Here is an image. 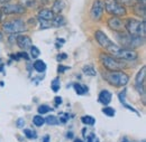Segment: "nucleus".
I'll use <instances>...</instances> for the list:
<instances>
[{
  "label": "nucleus",
  "mask_w": 146,
  "mask_h": 142,
  "mask_svg": "<svg viewBox=\"0 0 146 142\" xmlns=\"http://www.w3.org/2000/svg\"><path fill=\"white\" fill-rule=\"evenodd\" d=\"M116 40L119 43L120 47L129 48V49H135L144 46L145 44V37H139V36H133L126 32H120V33H113Z\"/></svg>",
  "instance_id": "nucleus-1"
},
{
  "label": "nucleus",
  "mask_w": 146,
  "mask_h": 142,
  "mask_svg": "<svg viewBox=\"0 0 146 142\" xmlns=\"http://www.w3.org/2000/svg\"><path fill=\"white\" fill-rule=\"evenodd\" d=\"M102 77L113 87H124L129 82V76L123 71H105Z\"/></svg>",
  "instance_id": "nucleus-2"
},
{
  "label": "nucleus",
  "mask_w": 146,
  "mask_h": 142,
  "mask_svg": "<svg viewBox=\"0 0 146 142\" xmlns=\"http://www.w3.org/2000/svg\"><path fill=\"white\" fill-rule=\"evenodd\" d=\"M107 53L118 58V59H121V60H127V62H133L135 59L138 58V54L135 49H129V48H124V47H120L119 45L117 44H111L109 47L106 49Z\"/></svg>",
  "instance_id": "nucleus-3"
},
{
  "label": "nucleus",
  "mask_w": 146,
  "mask_h": 142,
  "mask_svg": "<svg viewBox=\"0 0 146 142\" xmlns=\"http://www.w3.org/2000/svg\"><path fill=\"white\" fill-rule=\"evenodd\" d=\"M99 59H100V63L102 64V66L107 71H123V70L128 67V65H126L125 60L118 59V58L111 56L109 54H100Z\"/></svg>",
  "instance_id": "nucleus-4"
},
{
  "label": "nucleus",
  "mask_w": 146,
  "mask_h": 142,
  "mask_svg": "<svg viewBox=\"0 0 146 142\" xmlns=\"http://www.w3.org/2000/svg\"><path fill=\"white\" fill-rule=\"evenodd\" d=\"M125 32L133 36H139L145 37L146 36V21L137 20L134 18H128L125 21Z\"/></svg>",
  "instance_id": "nucleus-5"
},
{
  "label": "nucleus",
  "mask_w": 146,
  "mask_h": 142,
  "mask_svg": "<svg viewBox=\"0 0 146 142\" xmlns=\"http://www.w3.org/2000/svg\"><path fill=\"white\" fill-rule=\"evenodd\" d=\"M28 28H27V25L24 20L21 19H14V20H10V21H6L2 24V30L7 34H11V35H15V34H19V33H24L26 32Z\"/></svg>",
  "instance_id": "nucleus-6"
},
{
  "label": "nucleus",
  "mask_w": 146,
  "mask_h": 142,
  "mask_svg": "<svg viewBox=\"0 0 146 142\" xmlns=\"http://www.w3.org/2000/svg\"><path fill=\"white\" fill-rule=\"evenodd\" d=\"M105 10L115 17H125L127 15V9L121 3L117 2L116 0H104Z\"/></svg>",
  "instance_id": "nucleus-7"
},
{
  "label": "nucleus",
  "mask_w": 146,
  "mask_h": 142,
  "mask_svg": "<svg viewBox=\"0 0 146 142\" xmlns=\"http://www.w3.org/2000/svg\"><path fill=\"white\" fill-rule=\"evenodd\" d=\"M0 10L5 15H23L26 12V8L20 3H6Z\"/></svg>",
  "instance_id": "nucleus-8"
},
{
  "label": "nucleus",
  "mask_w": 146,
  "mask_h": 142,
  "mask_svg": "<svg viewBox=\"0 0 146 142\" xmlns=\"http://www.w3.org/2000/svg\"><path fill=\"white\" fill-rule=\"evenodd\" d=\"M105 12V6L104 0H94L92 3L91 10H90V17L94 21H99Z\"/></svg>",
  "instance_id": "nucleus-9"
},
{
  "label": "nucleus",
  "mask_w": 146,
  "mask_h": 142,
  "mask_svg": "<svg viewBox=\"0 0 146 142\" xmlns=\"http://www.w3.org/2000/svg\"><path fill=\"white\" fill-rule=\"evenodd\" d=\"M145 76L146 67L143 66L135 77V87L137 89V92L142 95H145Z\"/></svg>",
  "instance_id": "nucleus-10"
},
{
  "label": "nucleus",
  "mask_w": 146,
  "mask_h": 142,
  "mask_svg": "<svg viewBox=\"0 0 146 142\" xmlns=\"http://www.w3.org/2000/svg\"><path fill=\"white\" fill-rule=\"evenodd\" d=\"M107 25H108V28L111 29L113 33L125 32V21H123V19L120 17L111 16L107 21Z\"/></svg>",
  "instance_id": "nucleus-11"
},
{
  "label": "nucleus",
  "mask_w": 146,
  "mask_h": 142,
  "mask_svg": "<svg viewBox=\"0 0 146 142\" xmlns=\"http://www.w3.org/2000/svg\"><path fill=\"white\" fill-rule=\"evenodd\" d=\"M94 39L97 40V43H98L104 49H107L111 44H113V41H112L102 30H96V33H94Z\"/></svg>",
  "instance_id": "nucleus-12"
},
{
  "label": "nucleus",
  "mask_w": 146,
  "mask_h": 142,
  "mask_svg": "<svg viewBox=\"0 0 146 142\" xmlns=\"http://www.w3.org/2000/svg\"><path fill=\"white\" fill-rule=\"evenodd\" d=\"M16 44L19 48H21L23 51H27L32 47L33 41L31 39V37L27 35H19L16 36Z\"/></svg>",
  "instance_id": "nucleus-13"
},
{
  "label": "nucleus",
  "mask_w": 146,
  "mask_h": 142,
  "mask_svg": "<svg viewBox=\"0 0 146 142\" xmlns=\"http://www.w3.org/2000/svg\"><path fill=\"white\" fill-rule=\"evenodd\" d=\"M54 16H55L54 12H53L51 9H48V8H43V9H40V10L38 11V14H37L38 20L42 21V22H51V21L53 20Z\"/></svg>",
  "instance_id": "nucleus-14"
},
{
  "label": "nucleus",
  "mask_w": 146,
  "mask_h": 142,
  "mask_svg": "<svg viewBox=\"0 0 146 142\" xmlns=\"http://www.w3.org/2000/svg\"><path fill=\"white\" fill-rule=\"evenodd\" d=\"M133 11L136 16H138L142 19H145L146 17V8L144 3H139V2H136L133 5Z\"/></svg>",
  "instance_id": "nucleus-15"
},
{
  "label": "nucleus",
  "mask_w": 146,
  "mask_h": 142,
  "mask_svg": "<svg viewBox=\"0 0 146 142\" xmlns=\"http://www.w3.org/2000/svg\"><path fill=\"white\" fill-rule=\"evenodd\" d=\"M111 99H112V94L110 93L108 89H102L98 96V100L101 104L104 105H108L110 102H111Z\"/></svg>",
  "instance_id": "nucleus-16"
},
{
  "label": "nucleus",
  "mask_w": 146,
  "mask_h": 142,
  "mask_svg": "<svg viewBox=\"0 0 146 142\" xmlns=\"http://www.w3.org/2000/svg\"><path fill=\"white\" fill-rule=\"evenodd\" d=\"M64 7H65V2L63 0H54L52 6V11L54 12V15H60L64 9Z\"/></svg>",
  "instance_id": "nucleus-17"
},
{
  "label": "nucleus",
  "mask_w": 146,
  "mask_h": 142,
  "mask_svg": "<svg viewBox=\"0 0 146 142\" xmlns=\"http://www.w3.org/2000/svg\"><path fill=\"white\" fill-rule=\"evenodd\" d=\"M51 25L53 27H61V26L65 25V19H64L63 16H61V15H55L53 20L51 21Z\"/></svg>",
  "instance_id": "nucleus-18"
},
{
  "label": "nucleus",
  "mask_w": 146,
  "mask_h": 142,
  "mask_svg": "<svg viewBox=\"0 0 146 142\" xmlns=\"http://www.w3.org/2000/svg\"><path fill=\"white\" fill-rule=\"evenodd\" d=\"M73 87L75 89L76 94H79V95H84V94L88 93V87H87L86 85L80 84V83H75V84L73 85Z\"/></svg>",
  "instance_id": "nucleus-19"
},
{
  "label": "nucleus",
  "mask_w": 146,
  "mask_h": 142,
  "mask_svg": "<svg viewBox=\"0 0 146 142\" xmlns=\"http://www.w3.org/2000/svg\"><path fill=\"white\" fill-rule=\"evenodd\" d=\"M34 68H35V71L39 72V73H43V72H45V70H46V64H45L44 60L37 59L36 62L34 63Z\"/></svg>",
  "instance_id": "nucleus-20"
},
{
  "label": "nucleus",
  "mask_w": 146,
  "mask_h": 142,
  "mask_svg": "<svg viewBox=\"0 0 146 142\" xmlns=\"http://www.w3.org/2000/svg\"><path fill=\"white\" fill-rule=\"evenodd\" d=\"M81 121H82L83 124H86V125H94V123H96L94 118L91 116V115H83V116L81 118Z\"/></svg>",
  "instance_id": "nucleus-21"
},
{
  "label": "nucleus",
  "mask_w": 146,
  "mask_h": 142,
  "mask_svg": "<svg viewBox=\"0 0 146 142\" xmlns=\"http://www.w3.org/2000/svg\"><path fill=\"white\" fill-rule=\"evenodd\" d=\"M82 71H83V73H84L86 75H88V76H96V75H97V72H96L94 67H93L92 65H87V66H84V67L82 68Z\"/></svg>",
  "instance_id": "nucleus-22"
},
{
  "label": "nucleus",
  "mask_w": 146,
  "mask_h": 142,
  "mask_svg": "<svg viewBox=\"0 0 146 142\" xmlns=\"http://www.w3.org/2000/svg\"><path fill=\"white\" fill-rule=\"evenodd\" d=\"M33 123L35 126H43V124L45 123V119L40 115V114H38V115H35L34 118H33Z\"/></svg>",
  "instance_id": "nucleus-23"
},
{
  "label": "nucleus",
  "mask_w": 146,
  "mask_h": 142,
  "mask_svg": "<svg viewBox=\"0 0 146 142\" xmlns=\"http://www.w3.org/2000/svg\"><path fill=\"white\" fill-rule=\"evenodd\" d=\"M45 123H47L48 125H57L60 124V120L55 115H48L45 119Z\"/></svg>",
  "instance_id": "nucleus-24"
},
{
  "label": "nucleus",
  "mask_w": 146,
  "mask_h": 142,
  "mask_svg": "<svg viewBox=\"0 0 146 142\" xmlns=\"http://www.w3.org/2000/svg\"><path fill=\"white\" fill-rule=\"evenodd\" d=\"M50 111H52V108L48 106V105H45V104L39 105L38 108H37V112H38V114H40V115H43V114H45V113H48Z\"/></svg>",
  "instance_id": "nucleus-25"
},
{
  "label": "nucleus",
  "mask_w": 146,
  "mask_h": 142,
  "mask_svg": "<svg viewBox=\"0 0 146 142\" xmlns=\"http://www.w3.org/2000/svg\"><path fill=\"white\" fill-rule=\"evenodd\" d=\"M61 87V83H60V80L56 77L53 80V82L51 83V89H53V92H57Z\"/></svg>",
  "instance_id": "nucleus-26"
},
{
  "label": "nucleus",
  "mask_w": 146,
  "mask_h": 142,
  "mask_svg": "<svg viewBox=\"0 0 146 142\" xmlns=\"http://www.w3.org/2000/svg\"><path fill=\"white\" fill-rule=\"evenodd\" d=\"M102 113H104V114H106V115H107V116H109V118L113 116V115L116 114L115 110H113L112 107H109V106L104 107V108H102Z\"/></svg>",
  "instance_id": "nucleus-27"
},
{
  "label": "nucleus",
  "mask_w": 146,
  "mask_h": 142,
  "mask_svg": "<svg viewBox=\"0 0 146 142\" xmlns=\"http://www.w3.org/2000/svg\"><path fill=\"white\" fill-rule=\"evenodd\" d=\"M24 134L26 135L27 139H35L36 138V133L34 131H32L31 129H24Z\"/></svg>",
  "instance_id": "nucleus-28"
},
{
  "label": "nucleus",
  "mask_w": 146,
  "mask_h": 142,
  "mask_svg": "<svg viewBox=\"0 0 146 142\" xmlns=\"http://www.w3.org/2000/svg\"><path fill=\"white\" fill-rule=\"evenodd\" d=\"M29 49H31V56H32L33 58H36V57H38V56H39L40 52H39V49L37 48L36 46L32 45V47H31Z\"/></svg>",
  "instance_id": "nucleus-29"
},
{
  "label": "nucleus",
  "mask_w": 146,
  "mask_h": 142,
  "mask_svg": "<svg viewBox=\"0 0 146 142\" xmlns=\"http://www.w3.org/2000/svg\"><path fill=\"white\" fill-rule=\"evenodd\" d=\"M116 1L119 2V3H121L123 6H133L135 3L134 0H116Z\"/></svg>",
  "instance_id": "nucleus-30"
},
{
  "label": "nucleus",
  "mask_w": 146,
  "mask_h": 142,
  "mask_svg": "<svg viewBox=\"0 0 146 142\" xmlns=\"http://www.w3.org/2000/svg\"><path fill=\"white\" fill-rule=\"evenodd\" d=\"M16 125H17V128H19V129L24 128V125H25V120H24L23 118L17 119V121H16Z\"/></svg>",
  "instance_id": "nucleus-31"
},
{
  "label": "nucleus",
  "mask_w": 146,
  "mask_h": 142,
  "mask_svg": "<svg viewBox=\"0 0 146 142\" xmlns=\"http://www.w3.org/2000/svg\"><path fill=\"white\" fill-rule=\"evenodd\" d=\"M88 142H99V139L96 137L94 133H91V134L88 137Z\"/></svg>",
  "instance_id": "nucleus-32"
},
{
  "label": "nucleus",
  "mask_w": 146,
  "mask_h": 142,
  "mask_svg": "<svg viewBox=\"0 0 146 142\" xmlns=\"http://www.w3.org/2000/svg\"><path fill=\"white\" fill-rule=\"evenodd\" d=\"M17 56H18V58H25V59H29V56H27V54L25 53V52H20V53L16 54Z\"/></svg>",
  "instance_id": "nucleus-33"
},
{
  "label": "nucleus",
  "mask_w": 146,
  "mask_h": 142,
  "mask_svg": "<svg viewBox=\"0 0 146 142\" xmlns=\"http://www.w3.org/2000/svg\"><path fill=\"white\" fill-rule=\"evenodd\" d=\"M70 67H68V66H63V65H60L58 67H57V72L58 73H64L65 71H68Z\"/></svg>",
  "instance_id": "nucleus-34"
},
{
  "label": "nucleus",
  "mask_w": 146,
  "mask_h": 142,
  "mask_svg": "<svg viewBox=\"0 0 146 142\" xmlns=\"http://www.w3.org/2000/svg\"><path fill=\"white\" fill-rule=\"evenodd\" d=\"M66 58H68V55H66V54H64V53L60 54V55L56 57V59H57L58 62H61V60H63V59H66Z\"/></svg>",
  "instance_id": "nucleus-35"
},
{
  "label": "nucleus",
  "mask_w": 146,
  "mask_h": 142,
  "mask_svg": "<svg viewBox=\"0 0 146 142\" xmlns=\"http://www.w3.org/2000/svg\"><path fill=\"white\" fill-rule=\"evenodd\" d=\"M40 2H42L43 5H51V3L54 2V0H40Z\"/></svg>",
  "instance_id": "nucleus-36"
},
{
  "label": "nucleus",
  "mask_w": 146,
  "mask_h": 142,
  "mask_svg": "<svg viewBox=\"0 0 146 142\" xmlns=\"http://www.w3.org/2000/svg\"><path fill=\"white\" fill-rule=\"evenodd\" d=\"M61 103H62V99H61L60 96H56V97H55V104L58 105V104H61Z\"/></svg>",
  "instance_id": "nucleus-37"
},
{
  "label": "nucleus",
  "mask_w": 146,
  "mask_h": 142,
  "mask_svg": "<svg viewBox=\"0 0 146 142\" xmlns=\"http://www.w3.org/2000/svg\"><path fill=\"white\" fill-rule=\"evenodd\" d=\"M43 142H50V135H45L43 138Z\"/></svg>",
  "instance_id": "nucleus-38"
},
{
  "label": "nucleus",
  "mask_w": 146,
  "mask_h": 142,
  "mask_svg": "<svg viewBox=\"0 0 146 142\" xmlns=\"http://www.w3.org/2000/svg\"><path fill=\"white\" fill-rule=\"evenodd\" d=\"M66 138H68V139H72V138H73V132H68Z\"/></svg>",
  "instance_id": "nucleus-39"
},
{
  "label": "nucleus",
  "mask_w": 146,
  "mask_h": 142,
  "mask_svg": "<svg viewBox=\"0 0 146 142\" xmlns=\"http://www.w3.org/2000/svg\"><path fill=\"white\" fill-rule=\"evenodd\" d=\"M135 2H139V3H144L145 5L146 3V0H134Z\"/></svg>",
  "instance_id": "nucleus-40"
},
{
  "label": "nucleus",
  "mask_w": 146,
  "mask_h": 142,
  "mask_svg": "<svg viewBox=\"0 0 146 142\" xmlns=\"http://www.w3.org/2000/svg\"><path fill=\"white\" fill-rule=\"evenodd\" d=\"M121 142H131V141H129V140H128L127 138H124V139L121 140Z\"/></svg>",
  "instance_id": "nucleus-41"
},
{
  "label": "nucleus",
  "mask_w": 146,
  "mask_h": 142,
  "mask_svg": "<svg viewBox=\"0 0 146 142\" xmlns=\"http://www.w3.org/2000/svg\"><path fill=\"white\" fill-rule=\"evenodd\" d=\"M1 21H2V12H1V10H0V24H1Z\"/></svg>",
  "instance_id": "nucleus-42"
},
{
  "label": "nucleus",
  "mask_w": 146,
  "mask_h": 142,
  "mask_svg": "<svg viewBox=\"0 0 146 142\" xmlns=\"http://www.w3.org/2000/svg\"><path fill=\"white\" fill-rule=\"evenodd\" d=\"M8 1H9V0H0L1 3H3V2H8Z\"/></svg>",
  "instance_id": "nucleus-43"
},
{
  "label": "nucleus",
  "mask_w": 146,
  "mask_h": 142,
  "mask_svg": "<svg viewBox=\"0 0 146 142\" xmlns=\"http://www.w3.org/2000/svg\"><path fill=\"white\" fill-rule=\"evenodd\" d=\"M74 142H83V141H82V140H80V139H75Z\"/></svg>",
  "instance_id": "nucleus-44"
},
{
  "label": "nucleus",
  "mask_w": 146,
  "mask_h": 142,
  "mask_svg": "<svg viewBox=\"0 0 146 142\" xmlns=\"http://www.w3.org/2000/svg\"><path fill=\"white\" fill-rule=\"evenodd\" d=\"M1 40H2V33L0 32V41H1Z\"/></svg>",
  "instance_id": "nucleus-45"
},
{
  "label": "nucleus",
  "mask_w": 146,
  "mask_h": 142,
  "mask_svg": "<svg viewBox=\"0 0 146 142\" xmlns=\"http://www.w3.org/2000/svg\"><path fill=\"white\" fill-rule=\"evenodd\" d=\"M142 142H145V140H143V141H142Z\"/></svg>",
  "instance_id": "nucleus-46"
}]
</instances>
